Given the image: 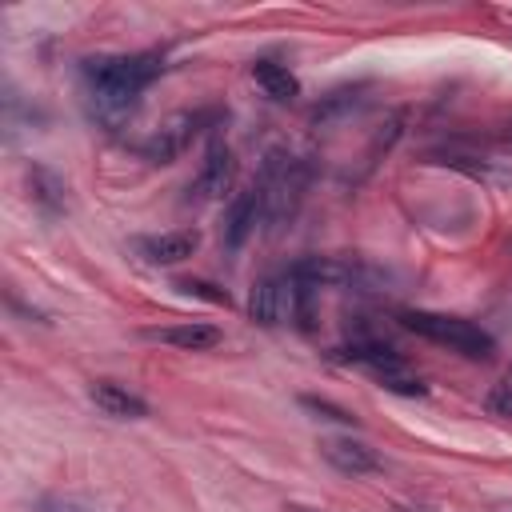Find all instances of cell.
<instances>
[{
	"label": "cell",
	"mask_w": 512,
	"mask_h": 512,
	"mask_svg": "<svg viewBox=\"0 0 512 512\" xmlns=\"http://www.w3.org/2000/svg\"><path fill=\"white\" fill-rule=\"evenodd\" d=\"M360 104H364V84H340V88H332V92H324V96L316 100L312 124H332V120L356 112Z\"/></svg>",
	"instance_id": "15"
},
{
	"label": "cell",
	"mask_w": 512,
	"mask_h": 512,
	"mask_svg": "<svg viewBox=\"0 0 512 512\" xmlns=\"http://www.w3.org/2000/svg\"><path fill=\"white\" fill-rule=\"evenodd\" d=\"M332 360L336 364H356V368L372 372L384 392H396V396H428V384L408 368V360L400 356V348H392L380 336H352V340H344V344L332 348Z\"/></svg>",
	"instance_id": "3"
},
{
	"label": "cell",
	"mask_w": 512,
	"mask_h": 512,
	"mask_svg": "<svg viewBox=\"0 0 512 512\" xmlns=\"http://www.w3.org/2000/svg\"><path fill=\"white\" fill-rule=\"evenodd\" d=\"M292 512H312V508H292Z\"/></svg>",
	"instance_id": "23"
},
{
	"label": "cell",
	"mask_w": 512,
	"mask_h": 512,
	"mask_svg": "<svg viewBox=\"0 0 512 512\" xmlns=\"http://www.w3.org/2000/svg\"><path fill=\"white\" fill-rule=\"evenodd\" d=\"M208 116H212V112H176V116H168L164 124H156V128L136 144V152H140L148 164H172V160L192 144V136L208 124Z\"/></svg>",
	"instance_id": "6"
},
{
	"label": "cell",
	"mask_w": 512,
	"mask_h": 512,
	"mask_svg": "<svg viewBox=\"0 0 512 512\" xmlns=\"http://www.w3.org/2000/svg\"><path fill=\"white\" fill-rule=\"evenodd\" d=\"M232 176H236V156L224 140H212L196 176L188 180V192H184V204H208V200H220L228 188H232Z\"/></svg>",
	"instance_id": "7"
},
{
	"label": "cell",
	"mask_w": 512,
	"mask_h": 512,
	"mask_svg": "<svg viewBox=\"0 0 512 512\" xmlns=\"http://www.w3.org/2000/svg\"><path fill=\"white\" fill-rule=\"evenodd\" d=\"M400 132H404V112H392V116L372 132V140H368V148H364V172H372V168L388 156V148L400 140Z\"/></svg>",
	"instance_id": "16"
},
{
	"label": "cell",
	"mask_w": 512,
	"mask_h": 512,
	"mask_svg": "<svg viewBox=\"0 0 512 512\" xmlns=\"http://www.w3.org/2000/svg\"><path fill=\"white\" fill-rule=\"evenodd\" d=\"M296 308H300V284H296L292 268L256 280L248 292V320L260 328H280V324L296 320Z\"/></svg>",
	"instance_id": "5"
},
{
	"label": "cell",
	"mask_w": 512,
	"mask_h": 512,
	"mask_svg": "<svg viewBox=\"0 0 512 512\" xmlns=\"http://www.w3.org/2000/svg\"><path fill=\"white\" fill-rule=\"evenodd\" d=\"M164 72V52L148 48V52H112V56H84L80 60V80H84V96H88V112L96 124L104 128H120L144 88Z\"/></svg>",
	"instance_id": "1"
},
{
	"label": "cell",
	"mask_w": 512,
	"mask_h": 512,
	"mask_svg": "<svg viewBox=\"0 0 512 512\" xmlns=\"http://www.w3.org/2000/svg\"><path fill=\"white\" fill-rule=\"evenodd\" d=\"M320 456L336 472H344V476H372V472L384 468L380 452L372 444H364V440H352V436H328V440H320Z\"/></svg>",
	"instance_id": "10"
},
{
	"label": "cell",
	"mask_w": 512,
	"mask_h": 512,
	"mask_svg": "<svg viewBox=\"0 0 512 512\" xmlns=\"http://www.w3.org/2000/svg\"><path fill=\"white\" fill-rule=\"evenodd\" d=\"M300 404H304L308 412H316V416H324V420H336V424H356V416H352L348 408H340V404H332V400H320V396H300Z\"/></svg>",
	"instance_id": "18"
},
{
	"label": "cell",
	"mask_w": 512,
	"mask_h": 512,
	"mask_svg": "<svg viewBox=\"0 0 512 512\" xmlns=\"http://www.w3.org/2000/svg\"><path fill=\"white\" fill-rule=\"evenodd\" d=\"M152 344H168V348H184V352H208L224 340V332L216 324L204 320H184V324H160V328H144L140 332Z\"/></svg>",
	"instance_id": "12"
},
{
	"label": "cell",
	"mask_w": 512,
	"mask_h": 512,
	"mask_svg": "<svg viewBox=\"0 0 512 512\" xmlns=\"http://www.w3.org/2000/svg\"><path fill=\"white\" fill-rule=\"evenodd\" d=\"M248 72H252V80L260 84V92H264L272 104H292V100L300 96L296 72H292L284 60H276V56H256Z\"/></svg>",
	"instance_id": "14"
},
{
	"label": "cell",
	"mask_w": 512,
	"mask_h": 512,
	"mask_svg": "<svg viewBox=\"0 0 512 512\" xmlns=\"http://www.w3.org/2000/svg\"><path fill=\"white\" fill-rule=\"evenodd\" d=\"M176 288H180V292H188V296H200V300H212V304H232V296H228L224 288H216V284H208V280H176Z\"/></svg>",
	"instance_id": "19"
},
{
	"label": "cell",
	"mask_w": 512,
	"mask_h": 512,
	"mask_svg": "<svg viewBox=\"0 0 512 512\" xmlns=\"http://www.w3.org/2000/svg\"><path fill=\"white\" fill-rule=\"evenodd\" d=\"M8 308H12V312H20V316H28V320H36V324H44V312H40V308L20 304V296H16V292H8Z\"/></svg>",
	"instance_id": "21"
},
{
	"label": "cell",
	"mask_w": 512,
	"mask_h": 512,
	"mask_svg": "<svg viewBox=\"0 0 512 512\" xmlns=\"http://www.w3.org/2000/svg\"><path fill=\"white\" fill-rule=\"evenodd\" d=\"M24 180H28V200L44 220H60L68 212V180L56 168H48L40 160H28Z\"/></svg>",
	"instance_id": "9"
},
{
	"label": "cell",
	"mask_w": 512,
	"mask_h": 512,
	"mask_svg": "<svg viewBox=\"0 0 512 512\" xmlns=\"http://www.w3.org/2000/svg\"><path fill=\"white\" fill-rule=\"evenodd\" d=\"M32 512H96V508L84 504V500H76V496H40L32 504Z\"/></svg>",
	"instance_id": "20"
},
{
	"label": "cell",
	"mask_w": 512,
	"mask_h": 512,
	"mask_svg": "<svg viewBox=\"0 0 512 512\" xmlns=\"http://www.w3.org/2000/svg\"><path fill=\"white\" fill-rule=\"evenodd\" d=\"M260 216H264V208H260V188H256V184L240 188V192L232 196L228 212H224V228H220L224 248H228V252H240V248L248 244V236L256 232Z\"/></svg>",
	"instance_id": "11"
},
{
	"label": "cell",
	"mask_w": 512,
	"mask_h": 512,
	"mask_svg": "<svg viewBox=\"0 0 512 512\" xmlns=\"http://www.w3.org/2000/svg\"><path fill=\"white\" fill-rule=\"evenodd\" d=\"M200 248V232L196 228H172V232H152V236H136L132 252L152 264V268H172L180 260H188Z\"/></svg>",
	"instance_id": "8"
},
{
	"label": "cell",
	"mask_w": 512,
	"mask_h": 512,
	"mask_svg": "<svg viewBox=\"0 0 512 512\" xmlns=\"http://www.w3.org/2000/svg\"><path fill=\"white\" fill-rule=\"evenodd\" d=\"M400 512H420V508H400Z\"/></svg>",
	"instance_id": "22"
},
{
	"label": "cell",
	"mask_w": 512,
	"mask_h": 512,
	"mask_svg": "<svg viewBox=\"0 0 512 512\" xmlns=\"http://www.w3.org/2000/svg\"><path fill=\"white\" fill-rule=\"evenodd\" d=\"M488 412H496V416H512V368L492 384V392H488Z\"/></svg>",
	"instance_id": "17"
},
{
	"label": "cell",
	"mask_w": 512,
	"mask_h": 512,
	"mask_svg": "<svg viewBox=\"0 0 512 512\" xmlns=\"http://www.w3.org/2000/svg\"><path fill=\"white\" fill-rule=\"evenodd\" d=\"M88 396H92V404H96L104 416H112V420H144V416H148V400L136 396L128 384H116V380H92Z\"/></svg>",
	"instance_id": "13"
},
{
	"label": "cell",
	"mask_w": 512,
	"mask_h": 512,
	"mask_svg": "<svg viewBox=\"0 0 512 512\" xmlns=\"http://www.w3.org/2000/svg\"><path fill=\"white\" fill-rule=\"evenodd\" d=\"M256 188H260V208H264L260 224H268V232L276 236V232L296 216V208H300V200H304V188H308V160L296 156V152H288V148H268V156H264V164H260Z\"/></svg>",
	"instance_id": "2"
},
{
	"label": "cell",
	"mask_w": 512,
	"mask_h": 512,
	"mask_svg": "<svg viewBox=\"0 0 512 512\" xmlns=\"http://www.w3.org/2000/svg\"><path fill=\"white\" fill-rule=\"evenodd\" d=\"M396 320L408 332H416V336H424V340H432L448 352H460L468 360H488L496 352V336L488 328H480L476 320H464V316L428 312V308H400Z\"/></svg>",
	"instance_id": "4"
}]
</instances>
